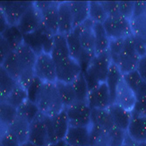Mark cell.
I'll return each instance as SVG.
<instances>
[{
    "mask_svg": "<svg viewBox=\"0 0 146 146\" xmlns=\"http://www.w3.org/2000/svg\"><path fill=\"white\" fill-rule=\"evenodd\" d=\"M58 142L52 123V118L43 113L38 116L30 124L28 142L36 146H48Z\"/></svg>",
    "mask_w": 146,
    "mask_h": 146,
    "instance_id": "6da1fadb",
    "label": "cell"
},
{
    "mask_svg": "<svg viewBox=\"0 0 146 146\" xmlns=\"http://www.w3.org/2000/svg\"><path fill=\"white\" fill-rule=\"evenodd\" d=\"M111 63L112 60L108 51L94 56L87 70L83 72L89 90L106 82Z\"/></svg>",
    "mask_w": 146,
    "mask_h": 146,
    "instance_id": "7a4b0ae2",
    "label": "cell"
},
{
    "mask_svg": "<svg viewBox=\"0 0 146 146\" xmlns=\"http://www.w3.org/2000/svg\"><path fill=\"white\" fill-rule=\"evenodd\" d=\"M37 104L41 113L51 117L59 114L65 109L56 83L44 82Z\"/></svg>",
    "mask_w": 146,
    "mask_h": 146,
    "instance_id": "3957f363",
    "label": "cell"
},
{
    "mask_svg": "<svg viewBox=\"0 0 146 146\" xmlns=\"http://www.w3.org/2000/svg\"><path fill=\"white\" fill-rule=\"evenodd\" d=\"M140 58V55L137 54L135 48L133 36L132 34L129 35L124 38L123 48L119 56L116 65L123 74L136 70L137 68Z\"/></svg>",
    "mask_w": 146,
    "mask_h": 146,
    "instance_id": "277c9868",
    "label": "cell"
},
{
    "mask_svg": "<svg viewBox=\"0 0 146 146\" xmlns=\"http://www.w3.org/2000/svg\"><path fill=\"white\" fill-rule=\"evenodd\" d=\"M34 74L44 82H57L56 75V64L50 54L42 52L38 55L34 65Z\"/></svg>",
    "mask_w": 146,
    "mask_h": 146,
    "instance_id": "5b68a950",
    "label": "cell"
},
{
    "mask_svg": "<svg viewBox=\"0 0 146 146\" xmlns=\"http://www.w3.org/2000/svg\"><path fill=\"white\" fill-rule=\"evenodd\" d=\"M103 26L110 40L124 38L129 35H131L130 21L121 14L109 16L103 23Z\"/></svg>",
    "mask_w": 146,
    "mask_h": 146,
    "instance_id": "8992f818",
    "label": "cell"
},
{
    "mask_svg": "<svg viewBox=\"0 0 146 146\" xmlns=\"http://www.w3.org/2000/svg\"><path fill=\"white\" fill-rule=\"evenodd\" d=\"M70 126L89 127L91 125L92 110L86 102H76L65 109Z\"/></svg>",
    "mask_w": 146,
    "mask_h": 146,
    "instance_id": "52a82bcc",
    "label": "cell"
},
{
    "mask_svg": "<svg viewBox=\"0 0 146 146\" xmlns=\"http://www.w3.org/2000/svg\"><path fill=\"white\" fill-rule=\"evenodd\" d=\"M87 103L91 110H108L110 106L113 104L110 92L106 82L100 83L89 90Z\"/></svg>",
    "mask_w": 146,
    "mask_h": 146,
    "instance_id": "ba28073f",
    "label": "cell"
},
{
    "mask_svg": "<svg viewBox=\"0 0 146 146\" xmlns=\"http://www.w3.org/2000/svg\"><path fill=\"white\" fill-rule=\"evenodd\" d=\"M41 25V12L36 8L34 3L33 2L20 18L17 24V27L23 33V35H25L37 31Z\"/></svg>",
    "mask_w": 146,
    "mask_h": 146,
    "instance_id": "9c48e42d",
    "label": "cell"
},
{
    "mask_svg": "<svg viewBox=\"0 0 146 146\" xmlns=\"http://www.w3.org/2000/svg\"><path fill=\"white\" fill-rule=\"evenodd\" d=\"M82 73L81 66L72 57L56 63L57 82L71 84Z\"/></svg>",
    "mask_w": 146,
    "mask_h": 146,
    "instance_id": "30bf717a",
    "label": "cell"
},
{
    "mask_svg": "<svg viewBox=\"0 0 146 146\" xmlns=\"http://www.w3.org/2000/svg\"><path fill=\"white\" fill-rule=\"evenodd\" d=\"M33 2L3 1L0 3L1 13L5 17L9 25H17L20 18Z\"/></svg>",
    "mask_w": 146,
    "mask_h": 146,
    "instance_id": "8fae6325",
    "label": "cell"
},
{
    "mask_svg": "<svg viewBox=\"0 0 146 146\" xmlns=\"http://www.w3.org/2000/svg\"><path fill=\"white\" fill-rule=\"evenodd\" d=\"M94 22L88 19L84 23L74 28V32L78 35L80 42L82 47L88 52H95V34H94Z\"/></svg>",
    "mask_w": 146,
    "mask_h": 146,
    "instance_id": "7c38bea8",
    "label": "cell"
},
{
    "mask_svg": "<svg viewBox=\"0 0 146 146\" xmlns=\"http://www.w3.org/2000/svg\"><path fill=\"white\" fill-rule=\"evenodd\" d=\"M114 103L121 106L122 108L129 110L133 111L136 104V94L125 82L123 80L119 83L116 91Z\"/></svg>",
    "mask_w": 146,
    "mask_h": 146,
    "instance_id": "4fadbf2b",
    "label": "cell"
},
{
    "mask_svg": "<svg viewBox=\"0 0 146 146\" xmlns=\"http://www.w3.org/2000/svg\"><path fill=\"white\" fill-rule=\"evenodd\" d=\"M64 140L69 146H90V126H70Z\"/></svg>",
    "mask_w": 146,
    "mask_h": 146,
    "instance_id": "5bb4252c",
    "label": "cell"
},
{
    "mask_svg": "<svg viewBox=\"0 0 146 146\" xmlns=\"http://www.w3.org/2000/svg\"><path fill=\"white\" fill-rule=\"evenodd\" d=\"M58 22H59V33L67 35L71 33L74 26V20L70 9L69 1L59 2L58 5Z\"/></svg>",
    "mask_w": 146,
    "mask_h": 146,
    "instance_id": "9a60e30c",
    "label": "cell"
},
{
    "mask_svg": "<svg viewBox=\"0 0 146 146\" xmlns=\"http://www.w3.org/2000/svg\"><path fill=\"white\" fill-rule=\"evenodd\" d=\"M127 135L136 143L146 142V115H138L132 114Z\"/></svg>",
    "mask_w": 146,
    "mask_h": 146,
    "instance_id": "2e32d148",
    "label": "cell"
},
{
    "mask_svg": "<svg viewBox=\"0 0 146 146\" xmlns=\"http://www.w3.org/2000/svg\"><path fill=\"white\" fill-rule=\"evenodd\" d=\"M58 5H59V2L52 1L51 4L45 10L40 11L41 19H42V25L54 35L59 33Z\"/></svg>",
    "mask_w": 146,
    "mask_h": 146,
    "instance_id": "e0dca14e",
    "label": "cell"
},
{
    "mask_svg": "<svg viewBox=\"0 0 146 146\" xmlns=\"http://www.w3.org/2000/svg\"><path fill=\"white\" fill-rule=\"evenodd\" d=\"M108 110L111 115L115 126L127 132L132 119V112L122 108L121 106L115 103L111 104Z\"/></svg>",
    "mask_w": 146,
    "mask_h": 146,
    "instance_id": "ac0fdd59",
    "label": "cell"
},
{
    "mask_svg": "<svg viewBox=\"0 0 146 146\" xmlns=\"http://www.w3.org/2000/svg\"><path fill=\"white\" fill-rule=\"evenodd\" d=\"M50 54L55 64L71 57L66 35L57 33L54 36V43Z\"/></svg>",
    "mask_w": 146,
    "mask_h": 146,
    "instance_id": "d6986e66",
    "label": "cell"
},
{
    "mask_svg": "<svg viewBox=\"0 0 146 146\" xmlns=\"http://www.w3.org/2000/svg\"><path fill=\"white\" fill-rule=\"evenodd\" d=\"M1 68L8 74H10L13 79L19 82V80L21 76V74L23 72V67L21 61L16 54L15 51L11 52V54L2 61Z\"/></svg>",
    "mask_w": 146,
    "mask_h": 146,
    "instance_id": "ffe728a7",
    "label": "cell"
},
{
    "mask_svg": "<svg viewBox=\"0 0 146 146\" xmlns=\"http://www.w3.org/2000/svg\"><path fill=\"white\" fill-rule=\"evenodd\" d=\"M69 5L74 27L89 19V1H69Z\"/></svg>",
    "mask_w": 146,
    "mask_h": 146,
    "instance_id": "44dd1931",
    "label": "cell"
},
{
    "mask_svg": "<svg viewBox=\"0 0 146 146\" xmlns=\"http://www.w3.org/2000/svg\"><path fill=\"white\" fill-rule=\"evenodd\" d=\"M51 118H52V127H54V130L57 140L58 141L63 140L70 127V123L67 111L64 109L59 114L52 116Z\"/></svg>",
    "mask_w": 146,
    "mask_h": 146,
    "instance_id": "7402d4cb",
    "label": "cell"
},
{
    "mask_svg": "<svg viewBox=\"0 0 146 146\" xmlns=\"http://www.w3.org/2000/svg\"><path fill=\"white\" fill-rule=\"evenodd\" d=\"M15 52L21 61L23 71H34V65L38 58L36 52L25 43L19 46Z\"/></svg>",
    "mask_w": 146,
    "mask_h": 146,
    "instance_id": "603a6c76",
    "label": "cell"
},
{
    "mask_svg": "<svg viewBox=\"0 0 146 146\" xmlns=\"http://www.w3.org/2000/svg\"><path fill=\"white\" fill-rule=\"evenodd\" d=\"M91 124L100 127L105 133H108L115 127L108 110H92Z\"/></svg>",
    "mask_w": 146,
    "mask_h": 146,
    "instance_id": "cb8c5ba5",
    "label": "cell"
},
{
    "mask_svg": "<svg viewBox=\"0 0 146 146\" xmlns=\"http://www.w3.org/2000/svg\"><path fill=\"white\" fill-rule=\"evenodd\" d=\"M94 34H95V52L96 54H102L109 50L110 44V38H109L103 24H94Z\"/></svg>",
    "mask_w": 146,
    "mask_h": 146,
    "instance_id": "d4e9b609",
    "label": "cell"
},
{
    "mask_svg": "<svg viewBox=\"0 0 146 146\" xmlns=\"http://www.w3.org/2000/svg\"><path fill=\"white\" fill-rule=\"evenodd\" d=\"M30 124L31 123L26 121L25 119L18 115L15 120L12 122V123L6 129L10 130L11 133L14 134L19 140L20 143L24 144L28 142Z\"/></svg>",
    "mask_w": 146,
    "mask_h": 146,
    "instance_id": "484cf974",
    "label": "cell"
},
{
    "mask_svg": "<svg viewBox=\"0 0 146 146\" xmlns=\"http://www.w3.org/2000/svg\"><path fill=\"white\" fill-rule=\"evenodd\" d=\"M1 38L9 45L12 51H15L24 43V35L19 30L17 25H9L1 33Z\"/></svg>",
    "mask_w": 146,
    "mask_h": 146,
    "instance_id": "4316f807",
    "label": "cell"
},
{
    "mask_svg": "<svg viewBox=\"0 0 146 146\" xmlns=\"http://www.w3.org/2000/svg\"><path fill=\"white\" fill-rule=\"evenodd\" d=\"M123 80V73L121 70L119 69L118 66L115 63H111L109 73L107 75V79H106V84H107L110 92V96L113 101V103L115 102V91L116 88L120 83V82Z\"/></svg>",
    "mask_w": 146,
    "mask_h": 146,
    "instance_id": "83f0119b",
    "label": "cell"
},
{
    "mask_svg": "<svg viewBox=\"0 0 146 146\" xmlns=\"http://www.w3.org/2000/svg\"><path fill=\"white\" fill-rule=\"evenodd\" d=\"M18 116L16 108L5 101H1L0 104V120H1V130L6 129Z\"/></svg>",
    "mask_w": 146,
    "mask_h": 146,
    "instance_id": "f1b7e54d",
    "label": "cell"
},
{
    "mask_svg": "<svg viewBox=\"0 0 146 146\" xmlns=\"http://www.w3.org/2000/svg\"><path fill=\"white\" fill-rule=\"evenodd\" d=\"M56 86L59 91V94L61 99V102L64 105V108H68L74 102H77L76 95L74 90L72 84L64 83L60 82H56Z\"/></svg>",
    "mask_w": 146,
    "mask_h": 146,
    "instance_id": "f546056e",
    "label": "cell"
},
{
    "mask_svg": "<svg viewBox=\"0 0 146 146\" xmlns=\"http://www.w3.org/2000/svg\"><path fill=\"white\" fill-rule=\"evenodd\" d=\"M27 100H28L27 91H26V89L24 87H22L18 83L17 86L9 94V96L3 101L8 102L9 104H11V106H13V107L18 110Z\"/></svg>",
    "mask_w": 146,
    "mask_h": 146,
    "instance_id": "4dcf8cb0",
    "label": "cell"
},
{
    "mask_svg": "<svg viewBox=\"0 0 146 146\" xmlns=\"http://www.w3.org/2000/svg\"><path fill=\"white\" fill-rule=\"evenodd\" d=\"M17 110H18V115L25 119L30 123L40 113L38 104L29 100L25 101Z\"/></svg>",
    "mask_w": 146,
    "mask_h": 146,
    "instance_id": "1f68e13d",
    "label": "cell"
},
{
    "mask_svg": "<svg viewBox=\"0 0 146 146\" xmlns=\"http://www.w3.org/2000/svg\"><path fill=\"white\" fill-rule=\"evenodd\" d=\"M18 84V82L0 68V93L1 101L5 100Z\"/></svg>",
    "mask_w": 146,
    "mask_h": 146,
    "instance_id": "d6a6232c",
    "label": "cell"
},
{
    "mask_svg": "<svg viewBox=\"0 0 146 146\" xmlns=\"http://www.w3.org/2000/svg\"><path fill=\"white\" fill-rule=\"evenodd\" d=\"M136 94V104L135 108L132 111V114L144 115H146V82L143 81L137 90L135 92Z\"/></svg>",
    "mask_w": 146,
    "mask_h": 146,
    "instance_id": "836d02e7",
    "label": "cell"
},
{
    "mask_svg": "<svg viewBox=\"0 0 146 146\" xmlns=\"http://www.w3.org/2000/svg\"><path fill=\"white\" fill-rule=\"evenodd\" d=\"M74 90L76 95V100L77 102H86L89 93V88L88 86V83L86 82V79L84 77L83 73H82L76 79L75 81L71 83Z\"/></svg>",
    "mask_w": 146,
    "mask_h": 146,
    "instance_id": "e575fe53",
    "label": "cell"
},
{
    "mask_svg": "<svg viewBox=\"0 0 146 146\" xmlns=\"http://www.w3.org/2000/svg\"><path fill=\"white\" fill-rule=\"evenodd\" d=\"M108 17L107 12L101 2L89 1V19L93 22L103 24Z\"/></svg>",
    "mask_w": 146,
    "mask_h": 146,
    "instance_id": "d590c367",
    "label": "cell"
},
{
    "mask_svg": "<svg viewBox=\"0 0 146 146\" xmlns=\"http://www.w3.org/2000/svg\"><path fill=\"white\" fill-rule=\"evenodd\" d=\"M24 43L31 47L36 52L37 55H39L44 52L39 28L33 33L24 35Z\"/></svg>",
    "mask_w": 146,
    "mask_h": 146,
    "instance_id": "8d00e7d4",
    "label": "cell"
},
{
    "mask_svg": "<svg viewBox=\"0 0 146 146\" xmlns=\"http://www.w3.org/2000/svg\"><path fill=\"white\" fill-rule=\"evenodd\" d=\"M127 137V132L123 131L117 127H114L107 133L108 146H123Z\"/></svg>",
    "mask_w": 146,
    "mask_h": 146,
    "instance_id": "74e56055",
    "label": "cell"
},
{
    "mask_svg": "<svg viewBox=\"0 0 146 146\" xmlns=\"http://www.w3.org/2000/svg\"><path fill=\"white\" fill-rule=\"evenodd\" d=\"M131 34L146 38V15L134 18L130 20Z\"/></svg>",
    "mask_w": 146,
    "mask_h": 146,
    "instance_id": "f35d334b",
    "label": "cell"
},
{
    "mask_svg": "<svg viewBox=\"0 0 146 146\" xmlns=\"http://www.w3.org/2000/svg\"><path fill=\"white\" fill-rule=\"evenodd\" d=\"M43 84H44V82L41 81V80L39 78H38L37 76H35L33 79V81L29 84L28 88H26L29 101L35 102V103L38 102L39 96H40L41 90H42Z\"/></svg>",
    "mask_w": 146,
    "mask_h": 146,
    "instance_id": "ab89813d",
    "label": "cell"
},
{
    "mask_svg": "<svg viewBox=\"0 0 146 146\" xmlns=\"http://www.w3.org/2000/svg\"><path fill=\"white\" fill-rule=\"evenodd\" d=\"M123 80L134 92H136L137 90V88L140 87V85L143 82L141 74H139V72L137 69L134 71L123 74Z\"/></svg>",
    "mask_w": 146,
    "mask_h": 146,
    "instance_id": "60d3db41",
    "label": "cell"
},
{
    "mask_svg": "<svg viewBox=\"0 0 146 146\" xmlns=\"http://www.w3.org/2000/svg\"><path fill=\"white\" fill-rule=\"evenodd\" d=\"M124 38H118V39H112V40H110V44L108 52L110 54L112 62L115 64L117 63L119 56H120L121 52L123 51V44H124Z\"/></svg>",
    "mask_w": 146,
    "mask_h": 146,
    "instance_id": "b9f144b4",
    "label": "cell"
},
{
    "mask_svg": "<svg viewBox=\"0 0 146 146\" xmlns=\"http://www.w3.org/2000/svg\"><path fill=\"white\" fill-rule=\"evenodd\" d=\"M0 146H22L17 137L8 129L1 130Z\"/></svg>",
    "mask_w": 146,
    "mask_h": 146,
    "instance_id": "7bdbcfd3",
    "label": "cell"
},
{
    "mask_svg": "<svg viewBox=\"0 0 146 146\" xmlns=\"http://www.w3.org/2000/svg\"><path fill=\"white\" fill-rule=\"evenodd\" d=\"M119 2V13L129 19V21L132 19L134 13V1H118Z\"/></svg>",
    "mask_w": 146,
    "mask_h": 146,
    "instance_id": "ee69618b",
    "label": "cell"
},
{
    "mask_svg": "<svg viewBox=\"0 0 146 146\" xmlns=\"http://www.w3.org/2000/svg\"><path fill=\"white\" fill-rule=\"evenodd\" d=\"M108 16H115L119 13V2L118 1H101Z\"/></svg>",
    "mask_w": 146,
    "mask_h": 146,
    "instance_id": "f6af8a7d",
    "label": "cell"
},
{
    "mask_svg": "<svg viewBox=\"0 0 146 146\" xmlns=\"http://www.w3.org/2000/svg\"><path fill=\"white\" fill-rule=\"evenodd\" d=\"M133 39H134L135 48L137 52V54L140 55V57L146 54V38L133 36Z\"/></svg>",
    "mask_w": 146,
    "mask_h": 146,
    "instance_id": "bcb514c9",
    "label": "cell"
},
{
    "mask_svg": "<svg viewBox=\"0 0 146 146\" xmlns=\"http://www.w3.org/2000/svg\"><path fill=\"white\" fill-rule=\"evenodd\" d=\"M143 15H146V1H135L134 13L132 19Z\"/></svg>",
    "mask_w": 146,
    "mask_h": 146,
    "instance_id": "7dc6e473",
    "label": "cell"
},
{
    "mask_svg": "<svg viewBox=\"0 0 146 146\" xmlns=\"http://www.w3.org/2000/svg\"><path fill=\"white\" fill-rule=\"evenodd\" d=\"M0 50H1V54H0V62H2L11 52V48L9 46V45L4 40L3 38H0Z\"/></svg>",
    "mask_w": 146,
    "mask_h": 146,
    "instance_id": "c3c4849f",
    "label": "cell"
},
{
    "mask_svg": "<svg viewBox=\"0 0 146 146\" xmlns=\"http://www.w3.org/2000/svg\"><path fill=\"white\" fill-rule=\"evenodd\" d=\"M137 70L141 74L143 81L146 82V54H144L140 58Z\"/></svg>",
    "mask_w": 146,
    "mask_h": 146,
    "instance_id": "681fc988",
    "label": "cell"
},
{
    "mask_svg": "<svg viewBox=\"0 0 146 146\" xmlns=\"http://www.w3.org/2000/svg\"><path fill=\"white\" fill-rule=\"evenodd\" d=\"M136 144V142H134L133 140H132L128 135L126 137V139H125V142L123 144V146H135Z\"/></svg>",
    "mask_w": 146,
    "mask_h": 146,
    "instance_id": "f907efd6",
    "label": "cell"
},
{
    "mask_svg": "<svg viewBox=\"0 0 146 146\" xmlns=\"http://www.w3.org/2000/svg\"><path fill=\"white\" fill-rule=\"evenodd\" d=\"M135 146H146V142H141V143H136Z\"/></svg>",
    "mask_w": 146,
    "mask_h": 146,
    "instance_id": "816d5d0a",
    "label": "cell"
},
{
    "mask_svg": "<svg viewBox=\"0 0 146 146\" xmlns=\"http://www.w3.org/2000/svg\"><path fill=\"white\" fill-rule=\"evenodd\" d=\"M22 146H36V145H33V144H32L30 143H25L22 144Z\"/></svg>",
    "mask_w": 146,
    "mask_h": 146,
    "instance_id": "f5cc1de1",
    "label": "cell"
}]
</instances>
